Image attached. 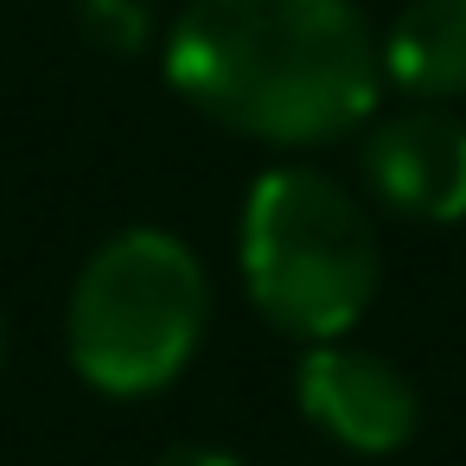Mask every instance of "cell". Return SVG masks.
<instances>
[{
    "label": "cell",
    "instance_id": "3957f363",
    "mask_svg": "<svg viewBox=\"0 0 466 466\" xmlns=\"http://www.w3.org/2000/svg\"><path fill=\"white\" fill-rule=\"evenodd\" d=\"M237 275L249 307L300 345L351 339L383 281L370 211L319 167H268L243 192Z\"/></svg>",
    "mask_w": 466,
    "mask_h": 466
},
{
    "label": "cell",
    "instance_id": "ba28073f",
    "mask_svg": "<svg viewBox=\"0 0 466 466\" xmlns=\"http://www.w3.org/2000/svg\"><path fill=\"white\" fill-rule=\"evenodd\" d=\"M154 466H243V460L224 453V447H198V441H186V447H167Z\"/></svg>",
    "mask_w": 466,
    "mask_h": 466
},
{
    "label": "cell",
    "instance_id": "52a82bcc",
    "mask_svg": "<svg viewBox=\"0 0 466 466\" xmlns=\"http://www.w3.org/2000/svg\"><path fill=\"white\" fill-rule=\"evenodd\" d=\"M71 26L103 58H141L160 33V7L154 0H71Z\"/></svg>",
    "mask_w": 466,
    "mask_h": 466
},
{
    "label": "cell",
    "instance_id": "7a4b0ae2",
    "mask_svg": "<svg viewBox=\"0 0 466 466\" xmlns=\"http://www.w3.org/2000/svg\"><path fill=\"white\" fill-rule=\"evenodd\" d=\"M211 332V275L160 224L103 237L65 294V358L84 390L141 402L173 390Z\"/></svg>",
    "mask_w": 466,
    "mask_h": 466
},
{
    "label": "cell",
    "instance_id": "9c48e42d",
    "mask_svg": "<svg viewBox=\"0 0 466 466\" xmlns=\"http://www.w3.org/2000/svg\"><path fill=\"white\" fill-rule=\"evenodd\" d=\"M0 358H7V313H0Z\"/></svg>",
    "mask_w": 466,
    "mask_h": 466
},
{
    "label": "cell",
    "instance_id": "8992f818",
    "mask_svg": "<svg viewBox=\"0 0 466 466\" xmlns=\"http://www.w3.org/2000/svg\"><path fill=\"white\" fill-rule=\"evenodd\" d=\"M383 84L409 103H460L466 96V0H402L377 39Z\"/></svg>",
    "mask_w": 466,
    "mask_h": 466
},
{
    "label": "cell",
    "instance_id": "5b68a950",
    "mask_svg": "<svg viewBox=\"0 0 466 466\" xmlns=\"http://www.w3.org/2000/svg\"><path fill=\"white\" fill-rule=\"evenodd\" d=\"M358 167L370 198L409 224L466 218V116H453L447 103H409L396 116H370Z\"/></svg>",
    "mask_w": 466,
    "mask_h": 466
},
{
    "label": "cell",
    "instance_id": "6da1fadb",
    "mask_svg": "<svg viewBox=\"0 0 466 466\" xmlns=\"http://www.w3.org/2000/svg\"><path fill=\"white\" fill-rule=\"evenodd\" d=\"M167 90L262 147H326L377 116L383 58L358 0H186L160 39Z\"/></svg>",
    "mask_w": 466,
    "mask_h": 466
},
{
    "label": "cell",
    "instance_id": "277c9868",
    "mask_svg": "<svg viewBox=\"0 0 466 466\" xmlns=\"http://www.w3.org/2000/svg\"><path fill=\"white\" fill-rule=\"evenodd\" d=\"M294 402L345 453H396L421 428L415 383L383 351H364L351 339H326V345L300 351V364H294Z\"/></svg>",
    "mask_w": 466,
    "mask_h": 466
}]
</instances>
